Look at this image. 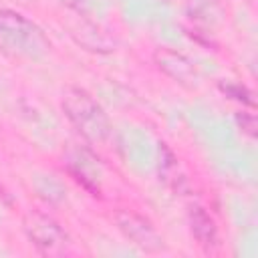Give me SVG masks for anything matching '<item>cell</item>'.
<instances>
[{"label": "cell", "mask_w": 258, "mask_h": 258, "mask_svg": "<svg viewBox=\"0 0 258 258\" xmlns=\"http://www.w3.org/2000/svg\"><path fill=\"white\" fill-rule=\"evenodd\" d=\"M153 58H155V64L167 77H171L173 81H177L181 85H191L198 79L194 64L185 56H181V54H177V52H173L169 48H159Z\"/></svg>", "instance_id": "cell-5"}, {"label": "cell", "mask_w": 258, "mask_h": 258, "mask_svg": "<svg viewBox=\"0 0 258 258\" xmlns=\"http://www.w3.org/2000/svg\"><path fill=\"white\" fill-rule=\"evenodd\" d=\"M159 175L163 177V181L171 187H177V183L183 179L179 175V167H177V159L175 155L167 149L165 143H161L159 147Z\"/></svg>", "instance_id": "cell-8"}, {"label": "cell", "mask_w": 258, "mask_h": 258, "mask_svg": "<svg viewBox=\"0 0 258 258\" xmlns=\"http://www.w3.org/2000/svg\"><path fill=\"white\" fill-rule=\"evenodd\" d=\"M73 36L77 38L79 44L87 46L89 50H101V52H109L113 42L111 38L101 32L95 24H81V32H73Z\"/></svg>", "instance_id": "cell-7"}, {"label": "cell", "mask_w": 258, "mask_h": 258, "mask_svg": "<svg viewBox=\"0 0 258 258\" xmlns=\"http://www.w3.org/2000/svg\"><path fill=\"white\" fill-rule=\"evenodd\" d=\"M62 2H67L69 6H77V0H62Z\"/></svg>", "instance_id": "cell-9"}, {"label": "cell", "mask_w": 258, "mask_h": 258, "mask_svg": "<svg viewBox=\"0 0 258 258\" xmlns=\"http://www.w3.org/2000/svg\"><path fill=\"white\" fill-rule=\"evenodd\" d=\"M50 50L44 32L14 10H0V52L22 58H42Z\"/></svg>", "instance_id": "cell-1"}, {"label": "cell", "mask_w": 258, "mask_h": 258, "mask_svg": "<svg viewBox=\"0 0 258 258\" xmlns=\"http://www.w3.org/2000/svg\"><path fill=\"white\" fill-rule=\"evenodd\" d=\"M189 228L194 238L198 240V244H202L204 248L216 246L218 244V228L214 218L200 206L189 210Z\"/></svg>", "instance_id": "cell-6"}, {"label": "cell", "mask_w": 258, "mask_h": 258, "mask_svg": "<svg viewBox=\"0 0 258 258\" xmlns=\"http://www.w3.org/2000/svg\"><path fill=\"white\" fill-rule=\"evenodd\" d=\"M62 113L73 127L91 143H103L111 133V123L105 109L79 87H69L62 93Z\"/></svg>", "instance_id": "cell-2"}, {"label": "cell", "mask_w": 258, "mask_h": 258, "mask_svg": "<svg viewBox=\"0 0 258 258\" xmlns=\"http://www.w3.org/2000/svg\"><path fill=\"white\" fill-rule=\"evenodd\" d=\"M115 224L119 228V232L133 242L135 246H139L145 252H159L163 248V240L157 234V230L153 228V224L149 220H145L143 216L131 212V210H119L115 214Z\"/></svg>", "instance_id": "cell-4"}, {"label": "cell", "mask_w": 258, "mask_h": 258, "mask_svg": "<svg viewBox=\"0 0 258 258\" xmlns=\"http://www.w3.org/2000/svg\"><path fill=\"white\" fill-rule=\"evenodd\" d=\"M24 232H26V238L30 240V244L42 254L62 252L67 246V240H69L67 232L54 218H50L46 214H38V212H32L24 218Z\"/></svg>", "instance_id": "cell-3"}]
</instances>
